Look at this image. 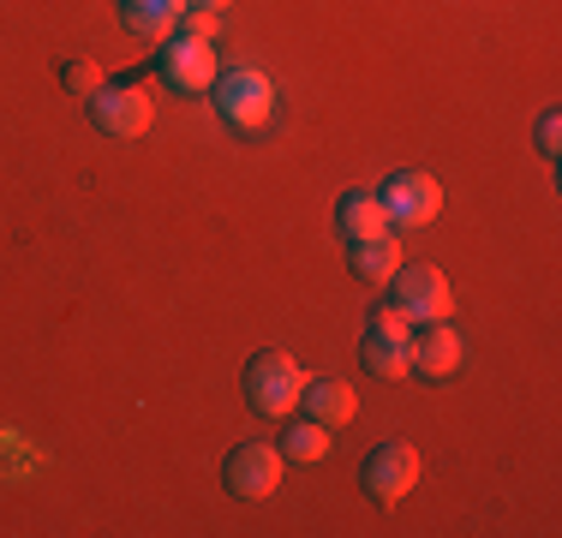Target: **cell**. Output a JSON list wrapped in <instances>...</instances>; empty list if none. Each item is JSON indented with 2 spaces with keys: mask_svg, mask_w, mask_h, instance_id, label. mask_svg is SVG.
I'll return each instance as SVG.
<instances>
[{
  "mask_svg": "<svg viewBox=\"0 0 562 538\" xmlns=\"http://www.w3.org/2000/svg\"><path fill=\"white\" fill-rule=\"evenodd\" d=\"M239 389H246L251 413H263V419H288V413L300 407V395H305V366L288 354V347H263V354L246 359Z\"/></svg>",
  "mask_w": 562,
  "mask_h": 538,
  "instance_id": "cell-1",
  "label": "cell"
},
{
  "mask_svg": "<svg viewBox=\"0 0 562 538\" xmlns=\"http://www.w3.org/2000/svg\"><path fill=\"white\" fill-rule=\"evenodd\" d=\"M90 108V126L102 132V138H114V144H132V138H144L150 132V120H156V97H150V85L144 78H102V90L97 97H85Z\"/></svg>",
  "mask_w": 562,
  "mask_h": 538,
  "instance_id": "cell-2",
  "label": "cell"
},
{
  "mask_svg": "<svg viewBox=\"0 0 562 538\" xmlns=\"http://www.w3.org/2000/svg\"><path fill=\"white\" fill-rule=\"evenodd\" d=\"M210 102H216V114L234 132H258L276 114V85L258 66H227V72H216V85H210Z\"/></svg>",
  "mask_w": 562,
  "mask_h": 538,
  "instance_id": "cell-3",
  "label": "cell"
},
{
  "mask_svg": "<svg viewBox=\"0 0 562 538\" xmlns=\"http://www.w3.org/2000/svg\"><path fill=\"white\" fill-rule=\"evenodd\" d=\"M359 484H366V496L371 503H401V496L419 484V449L413 442H401V437H390V442H378V449L366 455V467H359Z\"/></svg>",
  "mask_w": 562,
  "mask_h": 538,
  "instance_id": "cell-4",
  "label": "cell"
},
{
  "mask_svg": "<svg viewBox=\"0 0 562 538\" xmlns=\"http://www.w3.org/2000/svg\"><path fill=\"white\" fill-rule=\"evenodd\" d=\"M156 72H162V85L180 90V97H204V90L216 85V48L180 31L156 48Z\"/></svg>",
  "mask_w": 562,
  "mask_h": 538,
  "instance_id": "cell-5",
  "label": "cell"
},
{
  "mask_svg": "<svg viewBox=\"0 0 562 538\" xmlns=\"http://www.w3.org/2000/svg\"><path fill=\"white\" fill-rule=\"evenodd\" d=\"M281 449L276 442H239L234 455L222 461V484H227V496H239V503H263V496L281 484Z\"/></svg>",
  "mask_w": 562,
  "mask_h": 538,
  "instance_id": "cell-6",
  "label": "cell"
},
{
  "mask_svg": "<svg viewBox=\"0 0 562 538\" xmlns=\"http://www.w3.org/2000/svg\"><path fill=\"white\" fill-rule=\"evenodd\" d=\"M378 198H383V215H390V227H425L437 210H443V186H437L431 173H419V168L390 173V180L378 186Z\"/></svg>",
  "mask_w": 562,
  "mask_h": 538,
  "instance_id": "cell-7",
  "label": "cell"
},
{
  "mask_svg": "<svg viewBox=\"0 0 562 538\" xmlns=\"http://www.w3.org/2000/svg\"><path fill=\"white\" fill-rule=\"evenodd\" d=\"M390 300L407 312L413 323H431V317H449V276L437 264H401L390 276Z\"/></svg>",
  "mask_w": 562,
  "mask_h": 538,
  "instance_id": "cell-8",
  "label": "cell"
},
{
  "mask_svg": "<svg viewBox=\"0 0 562 538\" xmlns=\"http://www.w3.org/2000/svg\"><path fill=\"white\" fill-rule=\"evenodd\" d=\"M407 359H413V371H419V377H454V371H461V329H454L449 317L413 323Z\"/></svg>",
  "mask_w": 562,
  "mask_h": 538,
  "instance_id": "cell-9",
  "label": "cell"
},
{
  "mask_svg": "<svg viewBox=\"0 0 562 538\" xmlns=\"http://www.w3.org/2000/svg\"><path fill=\"white\" fill-rule=\"evenodd\" d=\"M347 269H353L366 288H390V276L401 269L395 227H383V234H371V239H353V246H347Z\"/></svg>",
  "mask_w": 562,
  "mask_h": 538,
  "instance_id": "cell-10",
  "label": "cell"
},
{
  "mask_svg": "<svg viewBox=\"0 0 562 538\" xmlns=\"http://www.w3.org/2000/svg\"><path fill=\"white\" fill-rule=\"evenodd\" d=\"M180 12L186 0H120V24L132 36H144V43H168L180 31Z\"/></svg>",
  "mask_w": 562,
  "mask_h": 538,
  "instance_id": "cell-11",
  "label": "cell"
},
{
  "mask_svg": "<svg viewBox=\"0 0 562 538\" xmlns=\"http://www.w3.org/2000/svg\"><path fill=\"white\" fill-rule=\"evenodd\" d=\"M300 401H305V419H317V425H329V430H341L359 413L353 389L336 383V377H324V383H312V377H305V395Z\"/></svg>",
  "mask_w": 562,
  "mask_h": 538,
  "instance_id": "cell-12",
  "label": "cell"
},
{
  "mask_svg": "<svg viewBox=\"0 0 562 538\" xmlns=\"http://www.w3.org/2000/svg\"><path fill=\"white\" fill-rule=\"evenodd\" d=\"M390 227V215H383V198L378 192H347L341 204H336V234L353 246V239H371V234H383Z\"/></svg>",
  "mask_w": 562,
  "mask_h": 538,
  "instance_id": "cell-13",
  "label": "cell"
},
{
  "mask_svg": "<svg viewBox=\"0 0 562 538\" xmlns=\"http://www.w3.org/2000/svg\"><path fill=\"white\" fill-rule=\"evenodd\" d=\"M281 461H293V467H317L329 455V425H317V419H293L288 430H281Z\"/></svg>",
  "mask_w": 562,
  "mask_h": 538,
  "instance_id": "cell-14",
  "label": "cell"
},
{
  "mask_svg": "<svg viewBox=\"0 0 562 538\" xmlns=\"http://www.w3.org/2000/svg\"><path fill=\"white\" fill-rule=\"evenodd\" d=\"M359 366L371 377H383V383H401V377H413V359L401 341H383V335H366V347H359Z\"/></svg>",
  "mask_w": 562,
  "mask_h": 538,
  "instance_id": "cell-15",
  "label": "cell"
},
{
  "mask_svg": "<svg viewBox=\"0 0 562 538\" xmlns=\"http://www.w3.org/2000/svg\"><path fill=\"white\" fill-rule=\"evenodd\" d=\"M371 335H383V341H401V347H407V341H413V317L390 300V305H378V312H371Z\"/></svg>",
  "mask_w": 562,
  "mask_h": 538,
  "instance_id": "cell-16",
  "label": "cell"
},
{
  "mask_svg": "<svg viewBox=\"0 0 562 538\" xmlns=\"http://www.w3.org/2000/svg\"><path fill=\"white\" fill-rule=\"evenodd\" d=\"M60 85L72 90V97H97V90H102L97 60H66V66H60Z\"/></svg>",
  "mask_w": 562,
  "mask_h": 538,
  "instance_id": "cell-17",
  "label": "cell"
},
{
  "mask_svg": "<svg viewBox=\"0 0 562 538\" xmlns=\"http://www.w3.org/2000/svg\"><path fill=\"white\" fill-rule=\"evenodd\" d=\"M532 144H539L544 161L562 156V114H557V108H544V114H539V126H532Z\"/></svg>",
  "mask_w": 562,
  "mask_h": 538,
  "instance_id": "cell-18",
  "label": "cell"
},
{
  "mask_svg": "<svg viewBox=\"0 0 562 538\" xmlns=\"http://www.w3.org/2000/svg\"><path fill=\"white\" fill-rule=\"evenodd\" d=\"M180 31H186V36H198V43H210V36L222 31V12H204V7H186V12H180Z\"/></svg>",
  "mask_w": 562,
  "mask_h": 538,
  "instance_id": "cell-19",
  "label": "cell"
},
{
  "mask_svg": "<svg viewBox=\"0 0 562 538\" xmlns=\"http://www.w3.org/2000/svg\"><path fill=\"white\" fill-rule=\"evenodd\" d=\"M186 7H204V12H222L227 0H186Z\"/></svg>",
  "mask_w": 562,
  "mask_h": 538,
  "instance_id": "cell-20",
  "label": "cell"
}]
</instances>
